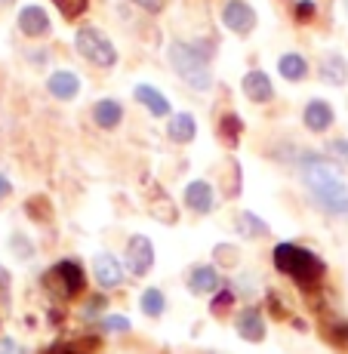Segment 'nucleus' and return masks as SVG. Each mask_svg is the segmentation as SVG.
<instances>
[{
  "label": "nucleus",
  "mask_w": 348,
  "mask_h": 354,
  "mask_svg": "<svg viewBox=\"0 0 348 354\" xmlns=\"http://www.w3.org/2000/svg\"><path fill=\"white\" fill-rule=\"evenodd\" d=\"M318 16V6L311 3V0H296V3H293V19H296V22H311V19Z\"/></svg>",
  "instance_id": "nucleus-31"
},
{
  "label": "nucleus",
  "mask_w": 348,
  "mask_h": 354,
  "mask_svg": "<svg viewBox=\"0 0 348 354\" xmlns=\"http://www.w3.org/2000/svg\"><path fill=\"white\" fill-rule=\"evenodd\" d=\"M93 274H95V283H99L102 290H114L124 283V265H120L111 253H99L93 259Z\"/></svg>",
  "instance_id": "nucleus-9"
},
{
  "label": "nucleus",
  "mask_w": 348,
  "mask_h": 354,
  "mask_svg": "<svg viewBox=\"0 0 348 354\" xmlns=\"http://www.w3.org/2000/svg\"><path fill=\"white\" fill-rule=\"evenodd\" d=\"M320 80L333 86H342L348 84V59L339 56V53H327L320 59Z\"/></svg>",
  "instance_id": "nucleus-17"
},
{
  "label": "nucleus",
  "mask_w": 348,
  "mask_h": 354,
  "mask_svg": "<svg viewBox=\"0 0 348 354\" xmlns=\"http://www.w3.org/2000/svg\"><path fill=\"white\" fill-rule=\"evenodd\" d=\"M124 265H127L129 274L145 277L148 271L154 268V243L148 241L145 234H133L127 241V250H124Z\"/></svg>",
  "instance_id": "nucleus-6"
},
{
  "label": "nucleus",
  "mask_w": 348,
  "mask_h": 354,
  "mask_svg": "<svg viewBox=\"0 0 348 354\" xmlns=\"http://www.w3.org/2000/svg\"><path fill=\"white\" fill-rule=\"evenodd\" d=\"M133 6H139V10L152 12V16H158V12H163V6H167V0H129Z\"/></svg>",
  "instance_id": "nucleus-35"
},
{
  "label": "nucleus",
  "mask_w": 348,
  "mask_h": 354,
  "mask_svg": "<svg viewBox=\"0 0 348 354\" xmlns=\"http://www.w3.org/2000/svg\"><path fill=\"white\" fill-rule=\"evenodd\" d=\"M102 330H105V333H127L129 330V317H124V315L102 317Z\"/></svg>",
  "instance_id": "nucleus-32"
},
{
  "label": "nucleus",
  "mask_w": 348,
  "mask_h": 354,
  "mask_svg": "<svg viewBox=\"0 0 348 354\" xmlns=\"http://www.w3.org/2000/svg\"><path fill=\"white\" fill-rule=\"evenodd\" d=\"M235 330H237V336L241 339H247V342H265V317H262V311L256 308V305H250V308H244L241 315H237V321H235Z\"/></svg>",
  "instance_id": "nucleus-12"
},
{
  "label": "nucleus",
  "mask_w": 348,
  "mask_h": 354,
  "mask_svg": "<svg viewBox=\"0 0 348 354\" xmlns=\"http://www.w3.org/2000/svg\"><path fill=\"white\" fill-rule=\"evenodd\" d=\"M44 287L50 290V296H56V299L80 296L84 287H86V277H84L80 262H77V259H62V262H56L44 274Z\"/></svg>",
  "instance_id": "nucleus-4"
},
{
  "label": "nucleus",
  "mask_w": 348,
  "mask_h": 354,
  "mask_svg": "<svg viewBox=\"0 0 348 354\" xmlns=\"http://www.w3.org/2000/svg\"><path fill=\"white\" fill-rule=\"evenodd\" d=\"M222 283L219 271L213 268V265H194L188 274V290L194 292V296H207V292H216Z\"/></svg>",
  "instance_id": "nucleus-15"
},
{
  "label": "nucleus",
  "mask_w": 348,
  "mask_h": 354,
  "mask_svg": "<svg viewBox=\"0 0 348 354\" xmlns=\"http://www.w3.org/2000/svg\"><path fill=\"white\" fill-rule=\"evenodd\" d=\"M10 243H12V253H16L19 259H31V256H34V247H31L28 237L12 234V237H10Z\"/></svg>",
  "instance_id": "nucleus-33"
},
{
  "label": "nucleus",
  "mask_w": 348,
  "mask_h": 354,
  "mask_svg": "<svg viewBox=\"0 0 348 354\" xmlns=\"http://www.w3.org/2000/svg\"><path fill=\"white\" fill-rule=\"evenodd\" d=\"M302 124L309 133H327L333 124H336V111H333V105L330 102H324V99H311L309 105H305V111H302Z\"/></svg>",
  "instance_id": "nucleus-8"
},
{
  "label": "nucleus",
  "mask_w": 348,
  "mask_h": 354,
  "mask_svg": "<svg viewBox=\"0 0 348 354\" xmlns=\"http://www.w3.org/2000/svg\"><path fill=\"white\" fill-rule=\"evenodd\" d=\"M25 213H28L34 222H46L53 216V207H50L46 197H31V201L25 203Z\"/></svg>",
  "instance_id": "nucleus-26"
},
{
  "label": "nucleus",
  "mask_w": 348,
  "mask_h": 354,
  "mask_svg": "<svg viewBox=\"0 0 348 354\" xmlns=\"http://www.w3.org/2000/svg\"><path fill=\"white\" fill-rule=\"evenodd\" d=\"M275 268L290 277L296 287L315 290L320 283V277H324L327 265H324V259L315 256L305 247H296V243H277L275 247Z\"/></svg>",
  "instance_id": "nucleus-2"
},
{
  "label": "nucleus",
  "mask_w": 348,
  "mask_h": 354,
  "mask_svg": "<svg viewBox=\"0 0 348 354\" xmlns=\"http://www.w3.org/2000/svg\"><path fill=\"white\" fill-rule=\"evenodd\" d=\"M327 154H330V160L336 167H348V139H333L327 145Z\"/></svg>",
  "instance_id": "nucleus-30"
},
{
  "label": "nucleus",
  "mask_w": 348,
  "mask_h": 354,
  "mask_svg": "<svg viewBox=\"0 0 348 354\" xmlns=\"http://www.w3.org/2000/svg\"><path fill=\"white\" fill-rule=\"evenodd\" d=\"M53 6H56L65 19H71V22H74L77 16H84V12H86L90 0H53Z\"/></svg>",
  "instance_id": "nucleus-27"
},
{
  "label": "nucleus",
  "mask_w": 348,
  "mask_h": 354,
  "mask_svg": "<svg viewBox=\"0 0 348 354\" xmlns=\"http://www.w3.org/2000/svg\"><path fill=\"white\" fill-rule=\"evenodd\" d=\"M74 46H77V53L86 59V62H93L99 68L118 65V50H114V44L99 28H80L74 34Z\"/></svg>",
  "instance_id": "nucleus-5"
},
{
  "label": "nucleus",
  "mask_w": 348,
  "mask_h": 354,
  "mask_svg": "<svg viewBox=\"0 0 348 354\" xmlns=\"http://www.w3.org/2000/svg\"><path fill=\"white\" fill-rule=\"evenodd\" d=\"M19 31L25 37H44L50 34V16L44 6H22L19 10Z\"/></svg>",
  "instance_id": "nucleus-13"
},
{
  "label": "nucleus",
  "mask_w": 348,
  "mask_h": 354,
  "mask_svg": "<svg viewBox=\"0 0 348 354\" xmlns=\"http://www.w3.org/2000/svg\"><path fill=\"white\" fill-rule=\"evenodd\" d=\"M102 308H105V296H93V299H90V302H86L84 315H86V317H93V315H95V311H102Z\"/></svg>",
  "instance_id": "nucleus-37"
},
{
  "label": "nucleus",
  "mask_w": 348,
  "mask_h": 354,
  "mask_svg": "<svg viewBox=\"0 0 348 354\" xmlns=\"http://www.w3.org/2000/svg\"><path fill=\"white\" fill-rule=\"evenodd\" d=\"M231 305H235V292H231V290H222L219 296H216L213 302H210V315H213V317L228 315V311H231Z\"/></svg>",
  "instance_id": "nucleus-29"
},
{
  "label": "nucleus",
  "mask_w": 348,
  "mask_h": 354,
  "mask_svg": "<svg viewBox=\"0 0 348 354\" xmlns=\"http://www.w3.org/2000/svg\"><path fill=\"white\" fill-rule=\"evenodd\" d=\"M277 71H281L284 80L299 84V80L309 77V59L299 56V53H284V56L277 59Z\"/></svg>",
  "instance_id": "nucleus-19"
},
{
  "label": "nucleus",
  "mask_w": 348,
  "mask_h": 354,
  "mask_svg": "<svg viewBox=\"0 0 348 354\" xmlns=\"http://www.w3.org/2000/svg\"><path fill=\"white\" fill-rule=\"evenodd\" d=\"M241 90H244V96L250 102H256V105H265V102L275 99V84H271V77L265 71H259V68L244 74Z\"/></svg>",
  "instance_id": "nucleus-10"
},
{
  "label": "nucleus",
  "mask_w": 348,
  "mask_h": 354,
  "mask_svg": "<svg viewBox=\"0 0 348 354\" xmlns=\"http://www.w3.org/2000/svg\"><path fill=\"white\" fill-rule=\"evenodd\" d=\"M327 339H330L333 345H339V348H345V345H348V321H342V317H333L330 326H327Z\"/></svg>",
  "instance_id": "nucleus-28"
},
{
  "label": "nucleus",
  "mask_w": 348,
  "mask_h": 354,
  "mask_svg": "<svg viewBox=\"0 0 348 354\" xmlns=\"http://www.w3.org/2000/svg\"><path fill=\"white\" fill-rule=\"evenodd\" d=\"M3 3H12V0H3Z\"/></svg>",
  "instance_id": "nucleus-41"
},
{
  "label": "nucleus",
  "mask_w": 348,
  "mask_h": 354,
  "mask_svg": "<svg viewBox=\"0 0 348 354\" xmlns=\"http://www.w3.org/2000/svg\"><path fill=\"white\" fill-rule=\"evenodd\" d=\"M299 173H302L305 188H309L311 197L327 213L348 216V185L342 182V176H339L336 163L320 158V154H302Z\"/></svg>",
  "instance_id": "nucleus-1"
},
{
  "label": "nucleus",
  "mask_w": 348,
  "mask_h": 354,
  "mask_svg": "<svg viewBox=\"0 0 348 354\" xmlns=\"http://www.w3.org/2000/svg\"><path fill=\"white\" fill-rule=\"evenodd\" d=\"M167 56H170L173 71L185 80L191 90H210V84H213V71H210L207 53H201L197 46L185 44V40H173L170 50H167Z\"/></svg>",
  "instance_id": "nucleus-3"
},
{
  "label": "nucleus",
  "mask_w": 348,
  "mask_h": 354,
  "mask_svg": "<svg viewBox=\"0 0 348 354\" xmlns=\"http://www.w3.org/2000/svg\"><path fill=\"white\" fill-rule=\"evenodd\" d=\"M133 96H136L139 105L148 108V114H152V118H170V111H173V108H170V102H167V96H163L158 86H152V84H139L133 90Z\"/></svg>",
  "instance_id": "nucleus-14"
},
{
  "label": "nucleus",
  "mask_w": 348,
  "mask_h": 354,
  "mask_svg": "<svg viewBox=\"0 0 348 354\" xmlns=\"http://www.w3.org/2000/svg\"><path fill=\"white\" fill-rule=\"evenodd\" d=\"M225 179H228V185H222V192H225V197H237L241 194V163L237 160H228L225 163Z\"/></svg>",
  "instance_id": "nucleus-25"
},
{
  "label": "nucleus",
  "mask_w": 348,
  "mask_h": 354,
  "mask_svg": "<svg viewBox=\"0 0 348 354\" xmlns=\"http://www.w3.org/2000/svg\"><path fill=\"white\" fill-rule=\"evenodd\" d=\"M167 136L176 142V145H188V142H194V136H197L194 118H191L188 111L173 114V118H170V124H167Z\"/></svg>",
  "instance_id": "nucleus-18"
},
{
  "label": "nucleus",
  "mask_w": 348,
  "mask_h": 354,
  "mask_svg": "<svg viewBox=\"0 0 348 354\" xmlns=\"http://www.w3.org/2000/svg\"><path fill=\"white\" fill-rule=\"evenodd\" d=\"M185 207L191 209V213H197V216H207L210 209L216 207L213 185H210V182H203V179L188 182V185H185Z\"/></svg>",
  "instance_id": "nucleus-11"
},
{
  "label": "nucleus",
  "mask_w": 348,
  "mask_h": 354,
  "mask_svg": "<svg viewBox=\"0 0 348 354\" xmlns=\"http://www.w3.org/2000/svg\"><path fill=\"white\" fill-rule=\"evenodd\" d=\"M345 12H348V0H345Z\"/></svg>",
  "instance_id": "nucleus-40"
},
{
  "label": "nucleus",
  "mask_w": 348,
  "mask_h": 354,
  "mask_svg": "<svg viewBox=\"0 0 348 354\" xmlns=\"http://www.w3.org/2000/svg\"><path fill=\"white\" fill-rule=\"evenodd\" d=\"M216 133H219V139H222L228 148H237V142H241V133H244V120L237 118L235 111L222 114L219 124H216Z\"/></svg>",
  "instance_id": "nucleus-22"
},
{
  "label": "nucleus",
  "mask_w": 348,
  "mask_h": 354,
  "mask_svg": "<svg viewBox=\"0 0 348 354\" xmlns=\"http://www.w3.org/2000/svg\"><path fill=\"white\" fill-rule=\"evenodd\" d=\"M216 259H219V262L235 265V262H237V250H231V247H216Z\"/></svg>",
  "instance_id": "nucleus-36"
},
{
  "label": "nucleus",
  "mask_w": 348,
  "mask_h": 354,
  "mask_svg": "<svg viewBox=\"0 0 348 354\" xmlns=\"http://www.w3.org/2000/svg\"><path fill=\"white\" fill-rule=\"evenodd\" d=\"M50 354H93L86 345H80V342H59V345H53Z\"/></svg>",
  "instance_id": "nucleus-34"
},
{
  "label": "nucleus",
  "mask_w": 348,
  "mask_h": 354,
  "mask_svg": "<svg viewBox=\"0 0 348 354\" xmlns=\"http://www.w3.org/2000/svg\"><path fill=\"white\" fill-rule=\"evenodd\" d=\"M46 90L59 102H71V99H77V93H80V80L74 71H53L50 80H46Z\"/></svg>",
  "instance_id": "nucleus-16"
},
{
  "label": "nucleus",
  "mask_w": 348,
  "mask_h": 354,
  "mask_svg": "<svg viewBox=\"0 0 348 354\" xmlns=\"http://www.w3.org/2000/svg\"><path fill=\"white\" fill-rule=\"evenodd\" d=\"M256 10L250 3H244V0H228V3L222 6V25L228 31H235V34H250L256 28Z\"/></svg>",
  "instance_id": "nucleus-7"
},
{
  "label": "nucleus",
  "mask_w": 348,
  "mask_h": 354,
  "mask_svg": "<svg viewBox=\"0 0 348 354\" xmlns=\"http://www.w3.org/2000/svg\"><path fill=\"white\" fill-rule=\"evenodd\" d=\"M139 308H142V315H148V317H161L163 311H167V296H163L158 287H148L139 299Z\"/></svg>",
  "instance_id": "nucleus-23"
},
{
  "label": "nucleus",
  "mask_w": 348,
  "mask_h": 354,
  "mask_svg": "<svg viewBox=\"0 0 348 354\" xmlns=\"http://www.w3.org/2000/svg\"><path fill=\"white\" fill-rule=\"evenodd\" d=\"M0 354H22V348L12 339H0Z\"/></svg>",
  "instance_id": "nucleus-38"
},
{
  "label": "nucleus",
  "mask_w": 348,
  "mask_h": 354,
  "mask_svg": "<svg viewBox=\"0 0 348 354\" xmlns=\"http://www.w3.org/2000/svg\"><path fill=\"white\" fill-rule=\"evenodd\" d=\"M237 231H241V234L250 241V237H265V234H268V225H265L256 213H250V209H247V213L237 216Z\"/></svg>",
  "instance_id": "nucleus-24"
},
{
  "label": "nucleus",
  "mask_w": 348,
  "mask_h": 354,
  "mask_svg": "<svg viewBox=\"0 0 348 354\" xmlns=\"http://www.w3.org/2000/svg\"><path fill=\"white\" fill-rule=\"evenodd\" d=\"M93 120L102 129H114L120 120H124V108H120V102H114V99H99L93 105Z\"/></svg>",
  "instance_id": "nucleus-20"
},
{
  "label": "nucleus",
  "mask_w": 348,
  "mask_h": 354,
  "mask_svg": "<svg viewBox=\"0 0 348 354\" xmlns=\"http://www.w3.org/2000/svg\"><path fill=\"white\" fill-rule=\"evenodd\" d=\"M148 213H152L158 222H163V225H173V222L179 219V213H176L173 201H170V197L163 194L158 185H154V197H148Z\"/></svg>",
  "instance_id": "nucleus-21"
},
{
  "label": "nucleus",
  "mask_w": 348,
  "mask_h": 354,
  "mask_svg": "<svg viewBox=\"0 0 348 354\" xmlns=\"http://www.w3.org/2000/svg\"><path fill=\"white\" fill-rule=\"evenodd\" d=\"M10 194H12V182L6 179L3 173H0V203H3V201H6V197H10Z\"/></svg>",
  "instance_id": "nucleus-39"
}]
</instances>
